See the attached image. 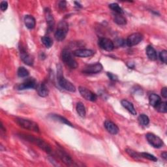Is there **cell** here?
<instances>
[{"label": "cell", "mask_w": 167, "mask_h": 167, "mask_svg": "<svg viewBox=\"0 0 167 167\" xmlns=\"http://www.w3.org/2000/svg\"><path fill=\"white\" fill-rule=\"evenodd\" d=\"M16 122L19 126H21V128L25 129H28L31 131L37 132H39L38 124L34 122L31 121V120H28L23 118H16Z\"/></svg>", "instance_id": "cell-1"}, {"label": "cell", "mask_w": 167, "mask_h": 167, "mask_svg": "<svg viewBox=\"0 0 167 167\" xmlns=\"http://www.w3.org/2000/svg\"><path fill=\"white\" fill-rule=\"evenodd\" d=\"M58 80L59 86L64 90L71 92H75L76 91L75 86L63 77L62 69L60 68L58 71Z\"/></svg>", "instance_id": "cell-2"}, {"label": "cell", "mask_w": 167, "mask_h": 167, "mask_svg": "<svg viewBox=\"0 0 167 167\" xmlns=\"http://www.w3.org/2000/svg\"><path fill=\"white\" fill-rule=\"evenodd\" d=\"M68 31V24L64 21H62L59 24L58 28L55 32V38L58 41H62L65 39Z\"/></svg>", "instance_id": "cell-3"}, {"label": "cell", "mask_w": 167, "mask_h": 167, "mask_svg": "<svg viewBox=\"0 0 167 167\" xmlns=\"http://www.w3.org/2000/svg\"><path fill=\"white\" fill-rule=\"evenodd\" d=\"M62 58L63 62L71 69H76L78 67V63L75 59L73 58L71 53L68 50H63L62 54Z\"/></svg>", "instance_id": "cell-4"}, {"label": "cell", "mask_w": 167, "mask_h": 167, "mask_svg": "<svg viewBox=\"0 0 167 167\" xmlns=\"http://www.w3.org/2000/svg\"><path fill=\"white\" fill-rule=\"evenodd\" d=\"M24 137L26 138V139H27L29 141L34 143L35 144L37 145L40 148H41L43 150H44L45 152L50 153L52 151L51 148L50 147V146L45 142L44 140L38 138H35L33 137L30 135H24Z\"/></svg>", "instance_id": "cell-5"}, {"label": "cell", "mask_w": 167, "mask_h": 167, "mask_svg": "<svg viewBox=\"0 0 167 167\" xmlns=\"http://www.w3.org/2000/svg\"><path fill=\"white\" fill-rule=\"evenodd\" d=\"M146 136L148 143L152 146L153 148H160L163 146L162 139L160 138L158 136L153 134V133H148Z\"/></svg>", "instance_id": "cell-6"}, {"label": "cell", "mask_w": 167, "mask_h": 167, "mask_svg": "<svg viewBox=\"0 0 167 167\" xmlns=\"http://www.w3.org/2000/svg\"><path fill=\"white\" fill-rule=\"evenodd\" d=\"M143 35L141 33H135L129 35L125 41L126 44L128 46H133L138 44L142 41Z\"/></svg>", "instance_id": "cell-7"}, {"label": "cell", "mask_w": 167, "mask_h": 167, "mask_svg": "<svg viewBox=\"0 0 167 167\" xmlns=\"http://www.w3.org/2000/svg\"><path fill=\"white\" fill-rule=\"evenodd\" d=\"M103 70V65L100 63L87 65L83 69L82 72L86 74H97Z\"/></svg>", "instance_id": "cell-8"}, {"label": "cell", "mask_w": 167, "mask_h": 167, "mask_svg": "<svg viewBox=\"0 0 167 167\" xmlns=\"http://www.w3.org/2000/svg\"><path fill=\"white\" fill-rule=\"evenodd\" d=\"M79 92L81 93L82 97H84L86 100L88 101L94 102L97 100V95L94 93H93L91 91L89 90L84 87H80L79 88Z\"/></svg>", "instance_id": "cell-9"}, {"label": "cell", "mask_w": 167, "mask_h": 167, "mask_svg": "<svg viewBox=\"0 0 167 167\" xmlns=\"http://www.w3.org/2000/svg\"><path fill=\"white\" fill-rule=\"evenodd\" d=\"M99 45L102 49L106 51H112L114 49V43L107 38H101L99 40Z\"/></svg>", "instance_id": "cell-10"}, {"label": "cell", "mask_w": 167, "mask_h": 167, "mask_svg": "<svg viewBox=\"0 0 167 167\" xmlns=\"http://www.w3.org/2000/svg\"><path fill=\"white\" fill-rule=\"evenodd\" d=\"M37 87V82L33 78H29L20 84L18 87V90H26V89H33Z\"/></svg>", "instance_id": "cell-11"}, {"label": "cell", "mask_w": 167, "mask_h": 167, "mask_svg": "<svg viewBox=\"0 0 167 167\" xmlns=\"http://www.w3.org/2000/svg\"><path fill=\"white\" fill-rule=\"evenodd\" d=\"M21 49V58L26 65L31 66L33 64V58L26 52V50L23 49V47H20Z\"/></svg>", "instance_id": "cell-12"}, {"label": "cell", "mask_w": 167, "mask_h": 167, "mask_svg": "<svg viewBox=\"0 0 167 167\" xmlns=\"http://www.w3.org/2000/svg\"><path fill=\"white\" fill-rule=\"evenodd\" d=\"M95 52L89 49H78L73 52L75 56L80 58H87L94 55Z\"/></svg>", "instance_id": "cell-13"}, {"label": "cell", "mask_w": 167, "mask_h": 167, "mask_svg": "<svg viewBox=\"0 0 167 167\" xmlns=\"http://www.w3.org/2000/svg\"><path fill=\"white\" fill-rule=\"evenodd\" d=\"M104 127L109 132H110L112 135H116L119 132V128L118 127L111 121L109 120H106L104 122Z\"/></svg>", "instance_id": "cell-14"}, {"label": "cell", "mask_w": 167, "mask_h": 167, "mask_svg": "<svg viewBox=\"0 0 167 167\" xmlns=\"http://www.w3.org/2000/svg\"><path fill=\"white\" fill-rule=\"evenodd\" d=\"M59 157L62 159V161L65 163L67 165H72L74 162H73L72 159L71 158L69 155H68L67 153H66L64 151L62 150H58L57 151Z\"/></svg>", "instance_id": "cell-15"}, {"label": "cell", "mask_w": 167, "mask_h": 167, "mask_svg": "<svg viewBox=\"0 0 167 167\" xmlns=\"http://www.w3.org/2000/svg\"><path fill=\"white\" fill-rule=\"evenodd\" d=\"M24 23L26 26V28H28L30 30L33 29L35 28L36 21L35 18L31 15H26L24 17Z\"/></svg>", "instance_id": "cell-16"}, {"label": "cell", "mask_w": 167, "mask_h": 167, "mask_svg": "<svg viewBox=\"0 0 167 167\" xmlns=\"http://www.w3.org/2000/svg\"><path fill=\"white\" fill-rule=\"evenodd\" d=\"M146 54L148 56V58L152 61H155L157 59V52L155 49L152 46H148L146 48Z\"/></svg>", "instance_id": "cell-17"}, {"label": "cell", "mask_w": 167, "mask_h": 167, "mask_svg": "<svg viewBox=\"0 0 167 167\" xmlns=\"http://www.w3.org/2000/svg\"><path fill=\"white\" fill-rule=\"evenodd\" d=\"M121 103L123 107L128 110L131 114H132V115H137V111L134 107V106H133V104L131 102L124 99L122 100Z\"/></svg>", "instance_id": "cell-18"}, {"label": "cell", "mask_w": 167, "mask_h": 167, "mask_svg": "<svg viewBox=\"0 0 167 167\" xmlns=\"http://www.w3.org/2000/svg\"><path fill=\"white\" fill-rule=\"evenodd\" d=\"M45 16H46V20L47 24L49 25V28L50 29H53V27L55 24V21L54 18L53 17L52 15L51 14V12L50 11H45Z\"/></svg>", "instance_id": "cell-19"}, {"label": "cell", "mask_w": 167, "mask_h": 167, "mask_svg": "<svg viewBox=\"0 0 167 167\" xmlns=\"http://www.w3.org/2000/svg\"><path fill=\"white\" fill-rule=\"evenodd\" d=\"M149 101L151 106L155 107V106L161 102V97H160L158 95L155 94V93H151L149 96Z\"/></svg>", "instance_id": "cell-20"}, {"label": "cell", "mask_w": 167, "mask_h": 167, "mask_svg": "<svg viewBox=\"0 0 167 167\" xmlns=\"http://www.w3.org/2000/svg\"><path fill=\"white\" fill-rule=\"evenodd\" d=\"M37 92L39 96H41L42 97H46L49 95V91L47 88V87L46 86V85L44 83H42L41 85H39L37 88Z\"/></svg>", "instance_id": "cell-21"}, {"label": "cell", "mask_w": 167, "mask_h": 167, "mask_svg": "<svg viewBox=\"0 0 167 167\" xmlns=\"http://www.w3.org/2000/svg\"><path fill=\"white\" fill-rule=\"evenodd\" d=\"M50 116L53 119L56 120V121H58V122H61L62 123L67 125L69 126L72 127V123L69 121V120H67L66 118H63V117H62L61 116H59V115H57V114H52Z\"/></svg>", "instance_id": "cell-22"}, {"label": "cell", "mask_w": 167, "mask_h": 167, "mask_svg": "<svg viewBox=\"0 0 167 167\" xmlns=\"http://www.w3.org/2000/svg\"><path fill=\"white\" fill-rule=\"evenodd\" d=\"M76 109H77V113L78 114V115L84 118L86 116V110L85 106L82 103H81V102L78 103L77 104V106H76Z\"/></svg>", "instance_id": "cell-23"}, {"label": "cell", "mask_w": 167, "mask_h": 167, "mask_svg": "<svg viewBox=\"0 0 167 167\" xmlns=\"http://www.w3.org/2000/svg\"><path fill=\"white\" fill-rule=\"evenodd\" d=\"M114 22L118 25H125L127 24V21L122 15L116 14L114 16Z\"/></svg>", "instance_id": "cell-24"}, {"label": "cell", "mask_w": 167, "mask_h": 167, "mask_svg": "<svg viewBox=\"0 0 167 167\" xmlns=\"http://www.w3.org/2000/svg\"><path fill=\"white\" fill-rule=\"evenodd\" d=\"M138 122L140 125H144V126H146L148 125L150 123V119L147 116L146 114H140L138 118Z\"/></svg>", "instance_id": "cell-25"}, {"label": "cell", "mask_w": 167, "mask_h": 167, "mask_svg": "<svg viewBox=\"0 0 167 167\" xmlns=\"http://www.w3.org/2000/svg\"><path fill=\"white\" fill-rule=\"evenodd\" d=\"M155 109L161 113H166L167 112V104L166 102H160L156 106Z\"/></svg>", "instance_id": "cell-26"}, {"label": "cell", "mask_w": 167, "mask_h": 167, "mask_svg": "<svg viewBox=\"0 0 167 167\" xmlns=\"http://www.w3.org/2000/svg\"><path fill=\"white\" fill-rule=\"evenodd\" d=\"M42 43H43V44L46 46V48H50L51 46L53 45V41L52 39L49 37V36H44L43 37H42L41 39Z\"/></svg>", "instance_id": "cell-27"}, {"label": "cell", "mask_w": 167, "mask_h": 167, "mask_svg": "<svg viewBox=\"0 0 167 167\" xmlns=\"http://www.w3.org/2000/svg\"><path fill=\"white\" fill-rule=\"evenodd\" d=\"M109 7L112 11H114L116 14H119V15L123 14V9L120 7L119 5L117 3H111L110 5H109Z\"/></svg>", "instance_id": "cell-28"}, {"label": "cell", "mask_w": 167, "mask_h": 167, "mask_svg": "<svg viewBox=\"0 0 167 167\" xmlns=\"http://www.w3.org/2000/svg\"><path fill=\"white\" fill-rule=\"evenodd\" d=\"M18 76L21 78H24V77H27L29 75V71L26 69L24 67H19L18 69V72H17Z\"/></svg>", "instance_id": "cell-29"}, {"label": "cell", "mask_w": 167, "mask_h": 167, "mask_svg": "<svg viewBox=\"0 0 167 167\" xmlns=\"http://www.w3.org/2000/svg\"><path fill=\"white\" fill-rule=\"evenodd\" d=\"M126 152L128 153V154L132 157V158H134L135 159H137V160H138L140 157H141V155H140V154H139L138 153L133 151L131 149H127L126 150Z\"/></svg>", "instance_id": "cell-30"}, {"label": "cell", "mask_w": 167, "mask_h": 167, "mask_svg": "<svg viewBox=\"0 0 167 167\" xmlns=\"http://www.w3.org/2000/svg\"><path fill=\"white\" fill-rule=\"evenodd\" d=\"M140 155L142 156V157L150 160V161H152L156 162L157 161V159L154 155L150 154V153H140Z\"/></svg>", "instance_id": "cell-31"}, {"label": "cell", "mask_w": 167, "mask_h": 167, "mask_svg": "<svg viewBox=\"0 0 167 167\" xmlns=\"http://www.w3.org/2000/svg\"><path fill=\"white\" fill-rule=\"evenodd\" d=\"M114 47L116 46V47H119V46H123L126 44V42L125 40H123L122 38H118L115 39L114 42Z\"/></svg>", "instance_id": "cell-32"}, {"label": "cell", "mask_w": 167, "mask_h": 167, "mask_svg": "<svg viewBox=\"0 0 167 167\" xmlns=\"http://www.w3.org/2000/svg\"><path fill=\"white\" fill-rule=\"evenodd\" d=\"M159 58L164 63H166L167 62V51L166 50H163L159 54Z\"/></svg>", "instance_id": "cell-33"}, {"label": "cell", "mask_w": 167, "mask_h": 167, "mask_svg": "<svg viewBox=\"0 0 167 167\" xmlns=\"http://www.w3.org/2000/svg\"><path fill=\"white\" fill-rule=\"evenodd\" d=\"M0 8H1V10L4 12L8 8V3L7 2L5 1H2L1 2V4H0Z\"/></svg>", "instance_id": "cell-34"}, {"label": "cell", "mask_w": 167, "mask_h": 167, "mask_svg": "<svg viewBox=\"0 0 167 167\" xmlns=\"http://www.w3.org/2000/svg\"><path fill=\"white\" fill-rule=\"evenodd\" d=\"M107 75H108L109 78L111 80V81H118V77L116 75H115L112 74V73L108 72L107 73Z\"/></svg>", "instance_id": "cell-35"}, {"label": "cell", "mask_w": 167, "mask_h": 167, "mask_svg": "<svg viewBox=\"0 0 167 167\" xmlns=\"http://www.w3.org/2000/svg\"><path fill=\"white\" fill-rule=\"evenodd\" d=\"M66 5H67V3H66V2L65 1H62V2H60L59 3V9H61V10H64L66 9Z\"/></svg>", "instance_id": "cell-36"}, {"label": "cell", "mask_w": 167, "mask_h": 167, "mask_svg": "<svg viewBox=\"0 0 167 167\" xmlns=\"http://www.w3.org/2000/svg\"><path fill=\"white\" fill-rule=\"evenodd\" d=\"M161 95L165 99L167 97V88L166 87H165V88L161 90Z\"/></svg>", "instance_id": "cell-37"}, {"label": "cell", "mask_w": 167, "mask_h": 167, "mask_svg": "<svg viewBox=\"0 0 167 167\" xmlns=\"http://www.w3.org/2000/svg\"><path fill=\"white\" fill-rule=\"evenodd\" d=\"M161 157H162L165 160H166V159H167V153H166V151H163V152L161 153Z\"/></svg>", "instance_id": "cell-38"}]
</instances>
